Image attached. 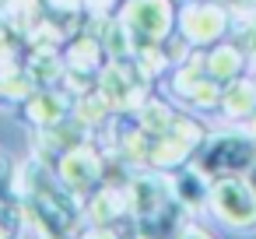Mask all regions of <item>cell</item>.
I'll return each mask as SVG.
<instances>
[{
  "label": "cell",
  "instance_id": "6da1fadb",
  "mask_svg": "<svg viewBox=\"0 0 256 239\" xmlns=\"http://www.w3.org/2000/svg\"><path fill=\"white\" fill-rule=\"evenodd\" d=\"M214 211L221 221L228 225H252L256 221V193L252 186H242V183H221L214 190Z\"/></svg>",
  "mask_w": 256,
  "mask_h": 239
},
{
  "label": "cell",
  "instance_id": "7a4b0ae2",
  "mask_svg": "<svg viewBox=\"0 0 256 239\" xmlns=\"http://www.w3.org/2000/svg\"><path fill=\"white\" fill-rule=\"evenodd\" d=\"M182 239H207V235H204V232H186Z\"/></svg>",
  "mask_w": 256,
  "mask_h": 239
}]
</instances>
